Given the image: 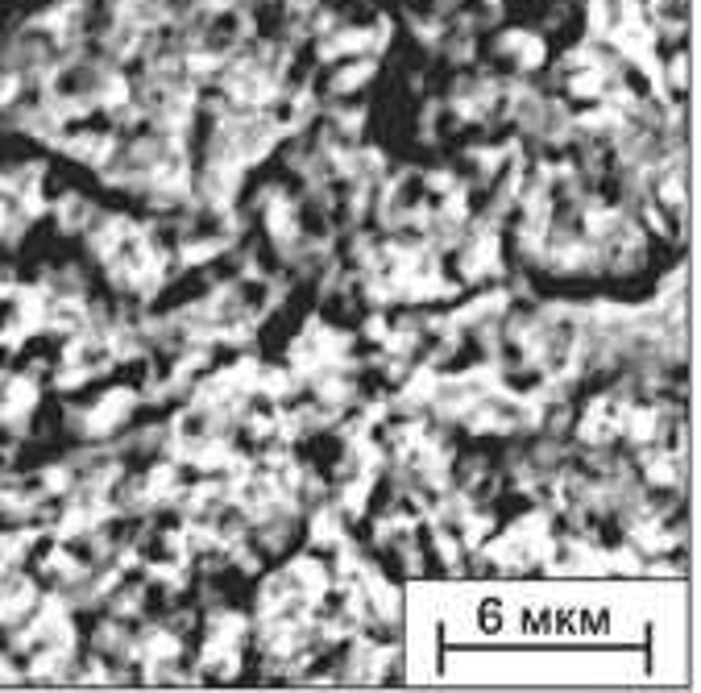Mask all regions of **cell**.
<instances>
[{
  "instance_id": "obj_1",
  "label": "cell",
  "mask_w": 701,
  "mask_h": 693,
  "mask_svg": "<svg viewBox=\"0 0 701 693\" xmlns=\"http://www.w3.org/2000/svg\"><path fill=\"white\" fill-rule=\"evenodd\" d=\"M374 75V54H361V59H353V63H345L341 71L332 75V92L336 96H345V92H353V88H361Z\"/></svg>"
}]
</instances>
